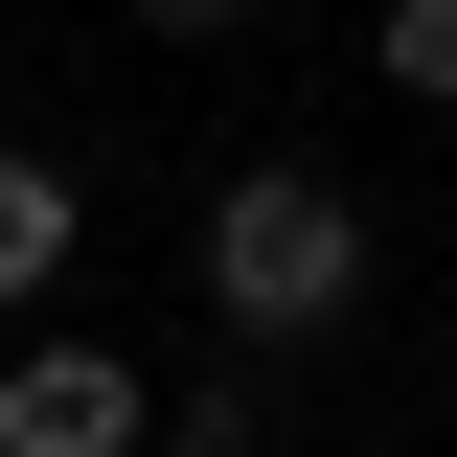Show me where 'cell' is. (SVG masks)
<instances>
[{
  "label": "cell",
  "instance_id": "4",
  "mask_svg": "<svg viewBox=\"0 0 457 457\" xmlns=\"http://www.w3.org/2000/svg\"><path fill=\"white\" fill-rule=\"evenodd\" d=\"M137 457H275V343H228L206 389H161V435Z\"/></svg>",
  "mask_w": 457,
  "mask_h": 457
},
{
  "label": "cell",
  "instance_id": "1",
  "mask_svg": "<svg viewBox=\"0 0 457 457\" xmlns=\"http://www.w3.org/2000/svg\"><path fill=\"white\" fill-rule=\"evenodd\" d=\"M206 320L228 343H343L366 320V183H320V161H228L206 183Z\"/></svg>",
  "mask_w": 457,
  "mask_h": 457
},
{
  "label": "cell",
  "instance_id": "6",
  "mask_svg": "<svg viewBox=\"0 0 457 457\" xmlns=\"http://www.w3.org/2000/svg\"><path fill=\"white\" fill-rule=\"evenodd\" d=\"M137 23H161V46H206V23H252V0H137Z\"/></svg>",
  "mask_w": 457,
  "mask_h": 457
},
{
  "label": "cell",
  "instance_id": "5",
  "mask_svg": "<svg viewBox=\"0 0 457 457\" xmlns=\"http://www.w3.org/2000/svg\"><path fill=\"white\" fill-rule=\"evenodd\" d=\"M366 69H389L411 114H457V0H389V23H366Z\"/></svg>",
  "mask_w": 457,
  "mask_h": 457
},
{
  "label": "cell",
  "instance_id": "3",
  "mask_svg": "<svg viewBox=\"0 0 457 457\" xmlns=\"http://www.w3.org/2000/svg\"><path fill=\"white\" fill-rule=\"evenodd\" d=\"M69 252H92L69 161H46V137H0V320H46V297H69Z\"/></svg>",
  "mask_w": 457,
  "mask_h": 457
},
{
  "label": "cell",
  "instance_id": "2",
  "mask_svg": "<svg viewBox=\"0 0 457 457\" xmlns=\"http://www.w3.org/2000/svg\"><path fill=\"white\" fill-rule=\"evenodd\" d=\"M137 435H161L137 343H69V320H23V343H0V457H137Z\"/></svg>",
  "mask_w": 457,
  "mask_h": 457
}]
</instances>
